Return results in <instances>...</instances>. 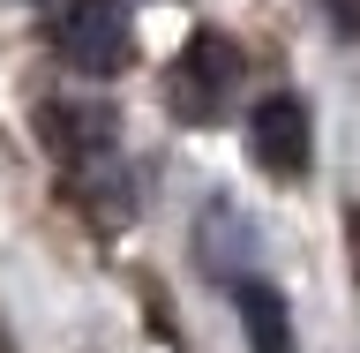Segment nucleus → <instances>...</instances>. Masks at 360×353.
<instances>
[{
    "mask_svg": "<svg viewBox=\"0 0 360 353\" xmlns=\"http://www.w3.org/2000/svg\"><path fill=\"white\" fill-rule=\"evenodd\" d=\"M53 45H60V61L83 68V75H120V68L135 61L128 0H60V8H53Z\"/></svg>",
    "mask_w": 360,
    "mask_h": 353,
    "instance_id": "f257e3e1",
    "label": "nucleus"
},
{
    "mask_svg": "<svg viewBox=\"0 0 360 353\" xmlns=\"http://www.w3.org/2000/svg\"><path fill=\"white\" fill-rule=\"evenodd\" d=\"M165 90H173L180 120H218V113L233 106V90H240V53H233L218 30H195L188 53H180V68L165 75Z\"/></svg>",
    "mask_w": 360,
    "mask_h": 353,
    "instance_id": "f03ea898",
    "label": "nucleus"
},
{
    "mask_svg": "<svg viewBox=\"0 0 360 353\" xmlns=\"http://www.w3.org/2000/svg\"><path fill=\"white\" fill-rule=\"evenodd\" d=\"M248 151L263 158L278 180H300L315 166V120H308V106H300L292 90L255 98V113H248Z\"/></svg>",
    "mask_w": 360,
    "mask_h": 353,
    "instance_id": "7ed1b4c3",
    "label": "nucleus"
},
{
    "mask_svg": "<svg viewBox=\"0 0 360 353\" xmlns=\"http://www.w3.org/2000/svg\"><path fill=\"white\" fill-rule=\"evenodd\" d=\"M45 135H53V151H60L75 173H90V166H105V158L120 151L112 106H75V98H45Z\"/></svg>",
    "mask_w": 360,
    "mask_h": 353,
    "instance_id": "20e7f679",
    "label": "nucleus"
},
{
    "mask_svg": "<svg viewBox=\"0 0 360 353\" xmlns=\"http://www.w3.org/2000/svg\"><path fill=\"white\" fill-rule=\"evenodd\" d=\"M233 309H240V331H248V353H300V338H292V309L285 293L270 286V278H233Z\"/></svg>",
    "mask_w": 360,
    "mask_h": 353,
    "instance_id": "39448f33",
    "label": "nucleus"
},
{
    "mask_svg": "<svg viewBox=\"0 0 360 353\" xmlns=\"http://www.w3.org/2000/svg\"><path fill=\"white\" fill-rule=\"evenodd\" d=\"M195 256H202V271H218V278H248V256H255V225L233 211L225 196H210L202 203V225H195Z\"/></svg>",
    "mask_w": 360,
    "mask_h": 353,
    "instance_id": "423d86ee",
    "label": "nucleus"
},
{
    "mask_svg": "<svg viewBox=\"0 0 360 353\" xmlns=\"http://www.w3.org/2000/svg\"><path fill=\"white\" fill-rule=\"evenodd\" d=\"M323 16H330L345 38H360V0H323Z\"/></svg>",
    "mask_w": 360,
    "mask_h": 353,
    "instance_id": "0eeeda50",
    "label": "nucleus"
}]
</instances>
